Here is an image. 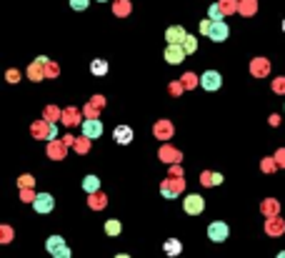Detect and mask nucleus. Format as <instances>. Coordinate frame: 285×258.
<instances>
[{
  "label": "nucleus",
  "instance_id": "nucleus-1",
  "mask_svg": "<svg viewBox=\"0 0 285 258\" xmlns=\"http://www.w3.org/2000/svg\"><path fill=\"white\" fill-rule=\"evenodd\" d=\"M228 236H230V228H228V223H223V221H213L208 226V238L213 243H223Z\"/></svg>",
  "mask_w": 285,
  "mask_h": 258
},
{
  "label": "nucleus",
  "instance_id": "nucleus-2",
  "mask_svg": "<svg viewBox=\"0 0 285 258\" xmlns=\"http://www.w3.org/2000/svg\"><path fill=\"white\" fill-rule=\"evenodd\" d=\"M183 211H185L188 216H200V213L205 211V201L200 198L198 193H190V196H185V201H183Z\"/></svg>",
  "mask_w": 285,
  "mask_h": 258
},
{
  "label": "nucleus",
  "instance_id": "nucleus-3",
  "mask_svg": "<svg viewBox=\"0 0 285 258\" xmlns=\"http://www.w3.org/2000/svg\"><path fill=\"white\" fill-rule=\"evenodd\" d=\"M200 86L205 88L208 93H213V90H218V88L223 86V75H220L218 70H205V73L200 75Z\"/></svg>",
  "mask_w": 285,
  "mask_h": 258
},
{
  "label": "nucleus",
  "instance_id": "nucleus-4",
  "mask_svg": "<svg viewBox=\"0 0 285 258\" xmlns=\"http://www.w3.org/2000/svg\"><path fill=\"white\" fill-rule=\"evenodd\" d=\"M230 35V28L225 20H218V23H213L210 25V33H208V38L210 40H215V43H223V40H228Z\"/></svg>",
  "mask_w": 285,
  "mask_h": 258
},
{
  "label": "nucleus",
  "instance_id": "nucleus-5",
  "mask_svg": "<svg viewBox=\"0 0 285 258\" xmlns=\"http://www.w3.org/2000/svg\"><path fill=\"white\" fill-rule=\"evenodd\" d=\"M53 205H55V198H53L50 193H40V196H35V201H33L35 213H50Z\"/></svg>",
  "mask_w": 285,
  "mask_h": 258
},
{
  "label": "nucleus",
  "instance_id": "nucleus-6",
  "mask_svg": "<svg viewBox=\"0 0 285 258\" xmlns=\"http://www.w3.org/2000/svg\"><path fill=\"white\" fill-rule=\"evenodd\" d=\"M185 38H188V33H185L183 25H170V28L165 30V40H168V45H183Z\"/></svg>",
  "mask_w": 285,
  "mask_h": 258
},
{
  "label": "nucleus",
  "instance_id": "nucleus-7",
  "mask_svg": "<svg viewBox=\"0 0 285 258\" xmlns=\"http://www.w3.org/2000/svg\"><path fill=\"white\" fill-rule=\"evenodd\" d=\"M185 56H188V53L183 50V45H168L165 53H163V58H165L170 65H180V63L185 60Z\"/></svg>",
  "mask_w": 285,
  "mask_h": 258
},
{
  "label": "nucleus",
  "instance_id": "nucleus-8",
  "mask_svg": "<svg viewBox=\"0 0 285 258\" xmlns=\"http://www.w3.org/2000/svg\"><path fill=\"white\" fill-rule=\"evenodd\" d=\"M80 131H83L86 138H100V136H103V123H100V120H86V123L80 125Z\"/></svg>",
  "mask_w": 285,
  "mask_h": 258
},
{
  "label": "nucleus",
  "instance_id": "nucleus-9",
  "mask_svg": "<svg viewBox=\"0 0 285 258\" xmlns=\"http://www.w3.org/2000/svg\"><path fill=\"white\" fill-rule=\"evenodd\" d=\"M113 138L120 145H128L130 141H133V128H128V125H118V128L113 131Z\"/></svg>",
  "mask_w": 285,
  "mask_h": 258
},
{
  "label": "nucleus",
  "instance_id": "nucleus-10",
  "mask_svg": "<svg viewBox=\"0 0 285 258\" xmlns=\"http://www.w3.org/2000/svg\"><path fill=\"white\" fill-rule=\"evenodd\" d=\"M45 248H48L50 253H58L60 248H65V241H63L60 236H50V238L45 241Z\"/></svg>",
  "mask_w": 285,
  "mask_h": 258
},
{
  "label": "nucleus",
  "instance_id": "nucleus-11",
  "mask_svg": "<svg viewBox=\"0 0 285 258\" xmlns=\"http://www.w3.org/2000/svg\"><path fill=\"white\" fill-rule=\"evenodd\" d=\"M83 188H86L88 193H95V191L100 188V178H98V175H86V178H83Z\"/></svg>",
  "mask_w": 285,
  "mask_h": 258
},
{
  "label": "nucleus",
  "instance_id": "nucleus-12",
  "mask_svg": "<svg viewBox=\"0 0 285 258\" xmlns=\"http://www.w3.org/2000/svg\"><path fill=\"white\" fill-rule=\"evenodd\" d=\"M180 251H183V246H180L178 238H168V241H165V253H168V256H178Z\"/></svg>",
  "mask_w": 285,
  "mask_h": 258
},
{
  "label": "nucleus",
  "instance_id": "nucleus-13",
  "mask_svg": "<svg viewBox=\"0 0 285 258\" xmlns=\"http://www.w3.org/2000/svg\"><path fill=\"white\" fill-rule=\"evenodd\" d=\"M90 73L93 75H105L108 73V63L105 60H93L90 63Z\"/></svg>",
  "mask_w": 285,
  "mask_h": 258
},
{
  "label": "nucleus",
  "instance_id": "nucleus-14",
  "mask_svg": "<svg viewBox=\"0 0 285 258\" xmlns=\"http://www.w3.org/2000/svg\"><path fill=\"white\" fill-rule=\"evenodd\" d=\"M208 20H213V23L223 20V10H220V5H210V8H208Z\"/></svg>",
  "mask_w": 285,
  "mask_h": 258
},
{
  "label": "nucleus",
  "instance_id": "nucleus-15",
  "mask_svg": "<svg viewBox=\"0 0 285 258\" xmlns=\"http://www.w3.org/2000/svg\"><path fill=\"white\" fill-rule=\"evenodd\" d=\"M120 230H123V226H120V221H115V218H110V221L105 223V233H108V236H118Z\"/></svg>",
  "mask_w": 285,
  "mask_h": 258
},
{
  "label": "nucleus",
  "instance_id": "nucleus-16",
  "mask_svg": "<svg viewBox=\"0 0 285 258\" xmlns=\"http://www.w3.org/2000/svg\"><path fill=\"white\" fill-rule=\"evenodd\" d=\"M183 50H185L188 56H190V53H195V50H198V40H195L193 35H188V38H185V43H183Z\"/></svg>",
  "mask_w": 285,
  "mask_h": 258
},
{
  "label": "nucleus",
  "instance_id": "nucleus-17",
  "mask_svg": "<svg viewBox=\"0 0 285 258\" xmlns=\"http://www.w3.org/2000/svg\"><path fill=\"white\" fill-rule=\"evenodd\" d=\"M88 5H90V0H70L73 10H88Z\"/></svg>",
  "mask_w": 285,
  "mask_h": 258
},
{
  "label": "nucleus",
  "instance_id": "nucleus-18",
  "mask_svg": "<svg viewBox=\"0 0 285 258\" xmlns=\"http://www.w3.org/2000/svg\"><path fill=\"white\" fill-rule=\"evenodd\" d=\"M253 65H255V73H260V75L268 73V60H255Z\"/></svg>",
  "mask_w": 285,
  "mask_h": 258
},
{
  "label": "nucleus",
  "instance_id": "nucleus-19",
  "mask_svg": "<svg viewBox=\"0 0 285 258\" xmlns=\"http://www.w3.org/2000/svg\"><path fill=\"white\" fill-rule=\"evenodd\" d=\"M53 258H70V248L65 246V248H60L58 253H53Z\"/></svg>",
  "mask_w": 285,
  "mask_h": 258
},
{
  "label": "nucleus",
  "instance_id": "nucleus-20",
  "mask_svg": "<svg viewBox=\"0 0 285 258\" xmlns=\"http://www.w3.org/2000/svg\"><path fill=\"white\" fill-rule=\"evenodd\" d=\"M210 25H213V20H200V25H198V28L203 30L205 35H208V33H210Z\"/></svg>",
  "mask_w": 285,
  "mask_h": 258
},
{
  "label": "nucleus",
  "instance_id": "nucleus-21",
  "mask_svg": "<svg viewBox=\"0 0 285 258\" xmlns=\"http://www.w3.org/2000/svg\"><path fill=\"white\" fill-rule=\"evenodd\" d=\"M275 90H278V93H283V90H285V81H275Z\"/></svg>",
  "mask_w": 285,
  "mask_h": 258
},
{
  "label": "nucleus",
  "instance_id": "nucleus-22",
  "mask_svg": "<svg viewBox=\"0 0 285 258\" xmlns=\"http://www.w3.org/2000/svg\"><path fill=\"white\" fill-rule=\"evenodd\" d=\"M275 258H285V251H280V253H278V256H275Z\"/></svg>",
  "mask_w": 285,
  "mask_h": 258
},
{
  "label": "nucleus",
  "instance_id": "nucleus-23",
  "mask_svg": "<svg viewBox=\"0 0 285 258\" xmlns=\"http://www.w3.org/2000/svg\"><path fill=\"white\" fill-rule=\"evenodd\" d=\"M115 258H130V256H125V253H120V256H115Z\"/></svg>",
  "mask_w": 285,
  "mask_h": 258
},
{
  "label": "nucleus",
  "instance_id": "nucleus-24",
  "mask_svg": "<svg viewBox=\"0 0 285 258\" xmlns=\"http://www.w3.org/2000/svg\"><path fill=\"white\" fill-rule=\"evenodd\" d=\"M283 30H285V20H283Z\"/></svg>",
  "mask_w": 285,
  "mask_h": 258
},
{
  "label": "nucleus",
  "instance_id": "nucleus-25",
  "mask_svg": "<svg viewBox=\"0 0 285 258\" xmlns=\"http://www.w3.org/2000/svg\"><path fill=\"white\" fill-rule=\"evenodd\" d=\"M98 3H105V0H98Z\"/></svg>",
  "mask_w": 285,
  "mask_h": 258
}]
</instances>
